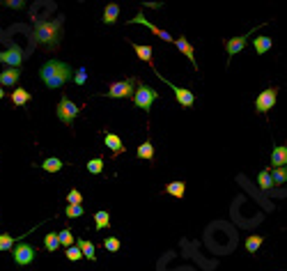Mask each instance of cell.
<instances>
[{
    "label": "cell",
    "instance_id": "cell-1",
    "mask_svg": "<svg viewBox=\"0 0 287 271\" xmlns=\"http://www.w3.org/2000/svg\"><path fill=\"white\" fill-rule=\"evenodd\" d=\"M39 78L44 81L46 87L58 90V87H62L67 81L74 78V69H71L67 62H62V60H49V62H44L42 69H39Z\"/></svg>",
    "mask_w": 287,
    "mask_h": 271
},
{
    "label": "cell",
    "instance_id": "cell-2",
    "mask_svg": "<svg viewBox=\"0 0 287 271\" xmlns=\"http://www.w3.org/2000/svg\"><path fill=\"white\" fill-rule=\"evenodd\" d=\"M62 17H55L53 21H35V44H42L49 51H55L62 39Z\"/></svg>",
    "mask_w": 287,
    "mask_h": 271
},
{
    "label": "cell",
    "instance_id": "cell-3",
    "mask_svg": "<svg viewBox=\"0 0 287 271\" xmlns=\"http://www.w3.org/2000/svg\"><path fill=\"white\" fill-rule=\"evenodd\" d=\"M133 103H135V108H140L145 110V113H150L154 106V101L159 99V92L157 90H152L150 85H145V83H135V90H133Z\"/></svg>",
    "mask_w": 287,
    "mask_h": 271
},
{
    "label": "cell",
    "instance_id": "cell-4",
    "mask_svg": "<svg viewBox=\"0 0 287 271\" xmlns=\"http://www.w3.org/2000/svg\"><path fill=\"white\" fill-rule=\"evenodd\" d=\"M133 90H135V78H124V81H115L110 83L108 92L103 97H110V99H126V97H133Z\"/></svg>",
    "mask_w": 287,
    "mask_h": 271
},
{
    "label": "cell",
    "instance_id": "cell-5",
    "mask_svg": "<svg viewBox=\"0 0 287 271\" xmlns=\"http://www.w3.org/2000/svg\"><path fill=\"white\" fill-rule=\"evenodd\" d=\"M58 119L60 122H62V124H71V122H74V119H76V115L81 113V108H78L76 103H71L69 99L67 97H62L58 101Z\"/></svg>",
    "mask_w": 287,
    "mask_h": 271
},
{
    "label": "cell",
    "instance_id": "cell-6",
    "mask_svg": "<svg viewBox=\"0 0 287 271\" xmlns=\"http://www.w3.org/2000/svg\"><path fill=\"white\" fill-rule=\"evenodd\" d=\"M35 255H37V248L30 246V244H17L14 246V250H12V257H14V262H17L19 266L33 264Z\"/></svg>",
    "mask_w": 287,
    "mask_h": 271
},
{
    "label": "cell",
    "instance_id": "cell-7",
    "mask_svg": "<svg viewBox=\"0 0 287 271\" xmlns=\"http://www.w3.org/2000/svg\"><path fill=\"white\" fill-rule=\"evenodd\" d=\"M276 99H278L276 87H266L264 92H260L257 99H255V110H257V113H266V110H271L276 106Z\"/></svg>",
    "mask_w": 287,
    "mask_h": 271
},
{
    "label": "cell",
    "instance_id": "cell-8",
    "mask_svg": "<svg viewBox=\"0 0 287 271\" xmlns=\"http://www.w3.org/2000/svg\"><path fill=\"white\" fill-rule=\"evenodd\" d=\"M154 74H157V71H154ZM159 76V74H157ZM161 78L163 83H166V85H170L173 87V92H175V97H177V101H179V106H184V108H191V106H193L195 103V97H193V92H191V90H186V87H179V85H175L173 81H168V78L166 76H159Z\"/></svg>",
    "mask_w": 287,
    "mask_h": 271
},
{
    "label": "cell",
    "instance_id": "cell-9",
    "mask_svg": "<svg viewBox=\"0 0 287 271\" xmlns=\"http://www.w3.org/2000/svg\"><path fill=\"white\" fill-rule=\"evenodd\" d=\"M0 62H5L10 69H19L23 65V51L19 49L17 44H10L7 51H0Z\"/></svg>",
    "mask_w": 287,
    "mask_h": 271
},
{
    "label": "cell",
    "instance_id": "cell-10",
    "mask_svg": "<svg viewBox=\"0 0 287 271\" xmlns=\"http://www.w3.org/2000/svg\"><path fill=\"white\" fill-rule=\"evenodd\" d=\"M250 35H253V33H248V35H239V37H232V39H225V51H228L230 58H232V55H237L239 51H241V49L246 46V44H248ZM230 58H228V62H230Z\"/></svg>",
    "mask_w": 287,
    "mask_h": 271
},
{
    "label": "cell",
    "instance_id": "cell-11",
    "mask_svg": "<svg viewBox=\"0 0 287 271\" xmlns=\"http://www.w3.org/2000/svg\"><path fill=\"white\" fill-rule=\"evenodd\" d=\"M129 23H142V26H147V28H150V30H152V33L157 35L159 39H163V42H173V37H170V35L166 33V30H161V28H157V26H154V23H150V21H147V19H145V14H142V12H138V14H135V19H131Z\"/></svg>",
    "mask_w": 287,
    "mask_h": 271
},
{
    "label": "cell",
    "instance_id": "cell-12",
    "mask_svg": "<svg viewBox=\"0 0 287 271\" xmlns=\"http://www.w3.org/2000/svg\"><path fill=\"white\" fill-rule=\"evenodd\" d=\"M271 166H273V168H285L287 166V147L285 145H273V152H271Z\"/></svg>",
    "mask_w": 287,
    "mask_h": 271
},
{
    "label": "cell",
    "instance_id": "cell-13",
    "mask_svg": "<svg viewBox=\"0 0 287 271\" xmlns=\"http://www.w3.org/2000/svg\"><path fill=\"white\" fill-rule=\"evenodd\" d=\"M175 46H177V49L182 51V53H184L186 58L191 60V65H193L195 69H198V62H195V51H193V46H191V44H189V39H186L184 35H182V37H177V39H175Z\"/></svg>",
    "mask_w": 287,
    "mask_h": 271
},
{
    "label": "cell",
    "instance_id": "cell-14",
    "mask_svg": "<svg viewBox=\"0 0 287 271\" xmlns=\"http://www.w3.org/2000/svg\"><path fill=\"white\" fill-rule=\"evenodd\" d=\"M103 143H106V147H108V150H113L115 154L126 152V147H124V143H122V138H119V136H115V133H106V136H103Z\"/></svg>",
    "mask_w": 287,
    "mask_h": 271
},
{
    "label": "cell",
    "instance_id": "cell-15",
    "mask_svg": "<svg viewBox=\"0 0 287 271\" xmlns=\"http://www.w3.org/2000/svg\"><path fill=\"white\" fill-rule=\"evenodd\" d=\"M19 78H21V71H19V69H10V67H7L5 71H0V87H3V85H17Z\"/></svg>",
    "mask_w": 287,
    "mask_h": 271
},
{
    "label": "cell",
    "instance_id": "cell-16",
    "mask_svg": "<svg viewBox=\"0 0 287 271\" xmlns=\"http://www.w3.org/2000/svg\"><path fill=\"white\" fill-rule=\"evenodd\" d=\"M117 17H119V5L117 3H108L106 10H103V23H106V26H113V23L117 21Z\"/></svg>",
    "mask_w": 287,
    "mask_h": 271
},
{
    "label": "cell",
    "instance_id": "cell-17",
    "mask_svg": "<svg viewBox=\"0 0 287 271\" xmlns=\"http://www.w3.org/2000/svg\"><path fill=\"white\" fill-rule=\"evenodd\" d=\"M131 46H133L135 55H138L142 62H150V65H152V53H154V51H152L150 44H131Z\"/></svg>",
    "mask_w": 287,
    "mask_h": 271
},
{
    "label": "cell",
    "instance_id": "cell-18",
    "mask_svg": "<svg viewBox=\"0 0 287 271\" xmlns=\"http://www.w3.org/2000/svg\"><path fill=\"white\" fill-rule=\"evenodd\" d=\"M76 246L81 248V253H83V257H85V260H90V262L97 260V250H94L92 241H85V239H81V241H76Z\"/></svg>",
    "mask_w": 287,
    "mask_h": 271
},
{
    "label": "cell",
    "instance_id": "cell-19",
    "mask_svg": "<svg viewBox=\"0 0 287 271\" xmlns=\"http://www.w3.org/2000/svg\"><path fill=\"white\" fill-rule=\"evenodd\" d=\"M166 193L182 200V198H184V193H186V184H184V182H170V184H166Z\"/></svg>",
    "mask_w": 287,
    "mask_h": 271
},
{
    "label": "cell",
    "instance_id": "cell-20",
    "mask_svg": "<svg viewBox=\"0 0 287 271\" xmlns=\"http://www.w3.org/2000/svg\"><path fill=\"white\" fill-rule=\"evenodd\" d=\"M253 44H255V51H257V55H264L266 51H269L271 46H273L271 37H266V35H260V37H255Z\"/></svg>",
    "mask_w": 287,
    "mask_h": 271
},
{
    "label": "cell",
    "instance_id": "cell-21",
    "mask_svg": "<svg viewBox=\"0 0 287 271\" xmlns=\"http://www.w3.org/2000/svg\"><path fill=\"white\" fill-rule=\"evenodd\" d=\"M135 157L138 159H145V161H152L154 159V145H152V141H145L138 150H135Z\"/></svg>",
    "mask_w": 287,
    "mask_h": 271
},
{
    "label": "cell",
    "instance_id": "cell-22",
    "mask_svg": "<svg viewBox=\"0 0 287 271\" xmlns=\"http://www.w3.org/2000/svg\"><path fill=\"white\" fill-rule=\"evenodd\" d=\"M30 99H33V94L28 92V90H23V87H17L14 94H12V103H14V106H26Z\"/></svg>",
    "mask_w": 287,
    "mask_h": 271
},
{
    "label": "cell",
    "instance_id": "cell-23",
    "mask_svg": "<svg viewBox=\"0 0 287 271\" xmlns=\"http://www.w3.org/2000/svg\"><path fill=\"white\" fill-rule=\"evenodd\" d=\"M42 168H44V170H46V173H58V170H62V168H65V163L60 161V159L51 157V159H44V163H42Z\"/></svg>",
    "mask_w": 287,
    "mask_h": 271
},
{
    "label": "cell",
    "instance_id": "cell-24",
    "mask_svg": "<svg viewBox=\"0 0 287 271\" xmlns=\"http://www.w3.org/2000/svg\"><path fill=\"white\" fill-rule=\"evenodd\" d=\"M58 241H60V246H65V248H69V246H74V234H71V230L69 228H62L58 232Z\"/></svg>",
    "mask_w": 287,
    "mask_h": 271
},
{
    "label": "cell",
    "instance_id": "cell-25",
    "mask_svg": "<svg viewBox=\"0 0 287 271\" xmlns=\"http://www.w3.org/2000/svg\"><path fill=\"white\" fill-rule=\"evenodd\" d=\"M110 225V214L108 212H97L94 214V228L97 230H106Z\"/></svg>",
    "mask_w": 287,
    "mask_h": 271
},
{
    "label": "cell",
    "instance_id": "cell-26",
    "mask_svg": "<svg viewBox=\"0 0 287 271\" xmlns=\"http://www.w3.org/2000/svg\"><path fill=\"white\" fill-rule=\"evenodd\" d=\"M262 241H264V237H260V234H250V237H246V253H255V250L262 246Z\"/></svg>",
    "mask_w": 287,
    "mask_h": 271
},
{
    "label": "cell",
    "instance_id": "cell-27",
    "mask_svg": "<svg viewBox=\"0 0 287 271\" xmlns=\"http://www.w3.org/2000/svg\"><path fill=\"white\" fill-rule=\"evenodd\" d=\"M44 248L49 250V253H53V250H58V248H60L58 232H49L46 237H44Z\"/></svg>",
    "mask_w": 287,
    "mask_h": 271
},
{
    "label": "cell",
    "instance_id": "cell-28",
    "mask_svg": "<svg viewBox=\"0 0 287 271\" xmlns=\"http://www.w3.org/2000/svg\"><path fill=\"white\" fill-rule=\"evenodd\" d=\"M269 175H271V179H273V186H282L287 182V170L285 168H273Z\"/></svg>",
    "mask_w": 287,
    "mask_h": 271
},
{
    "label": "cell",
    "instance_id": "cell-29",
    "mask_svg": "<svg viewBox=\"0 0 287 271\" xmlns=\"http://www.w3.org/2000/svg\"><path fill=\"white\" fill-rule=\"evenodd\" d=\"M14 241H21V239H17V237H12V234H0V253L3 250H10V248H14Z\"/></svg>",
    "mask_w": 287,
    "mask_h": 271
},
{
    "label": "cell",
    "instance_id": "cell-30",
    "mask_svg": "<svg viewBox=\"0 0 287 271\" xmlns=\"http://www.w3.org/2000/svg\"><path fill=\"white\" fill-rule=\"evenodd\" d=\"M257 184L262 186L264 191H269L271 186H273V179H271V175H269V170H262L260 175H257Z\"/></svg>",
    "mask_w": 287,
    "mask_h": 271
},
{
    "label": "cell",
    "instance_id": "cell-31",
    "mask_svg": "<svg viewBox=\"0 0 287 271\" xmlns=\"http://www.w3.org/2000/svg\"><path fill=\"white\" fill-rule=\"evenodd\" d=\"M65 214H67V218H78L85 214V209H83V205H67Z\"/></svg>",
    "mask_w": 287,
    "mask_h": 271
},
{
    "label": "cell",
    "instance_id": "cell-32",
    "mask_svg": "<svg viewBox=\"0 0 287 271\" xmlns=\"http://www.w3.org/2000/svg\"><path fill=\"white\" fill-rule=\"evenodd\" d=\"M87 170L92 175H99L103 170V159H90V161H87Z\"/></svg>",
    "mask_w": 287,
    "mask_h": 271
},
{
    "label": "cell",
    "instance_id": "cell-33",
    "mask_svg": "<svg viewBox=\"0 0 287 271\" xmlns=\"http://www.w3.org/2000/svg\"><path fill=\"white\" fill-rule=\"evenodd\" d=\"M103 246H106V250H110V253H117L122 244H119L117 237H108V239H103Z\"/></svg>",
    "mask_w": 287,
    "mask_h": 271
},
{
    "label": "cell",
    "instance_id": "cell-34",
    "mask_svg": "<svg viewBox=\"0 0 287 271\" xmlns=\"http://www.w3.org/2000/svg\"><path fill=\"white\" fill-rule=\"evenodd\" d=\"M67 202H69V205H83V195H81V191L71 189L69 193H67Z\"/></svg>",
    "mask_w": 287,
    "mask_h": 271
},
{
    "label": "cell",
    "instance_id": "cell-35",
    "mask_svg": "<svg viewBox=\"0 0 287 271\" xmlns=\"http://www.w3.org/2000/svg\"><path fill=\"white\" fill-rule=\"evenodd\" d=\"M67 260H71V262H78V260H83V253H81V248H78V246H69V248H67Z\"/></svg>",
    "mask_w": 287,
    "mask_h": 271
},
{
    "label": "cell",
    "instance_id": "cell-36",
    "mask_svg": "<svg viewBox=\"0 0 287 271\" xmlns=\"http://www.w3.org/2000/svg\"><path fill=\"white\" fill-rule=\"evenodd\" d=\"M85 81H87V74L83 67L78 71H74V83H76V85H85Z\"/></svg>",
    "mask_w": 287,
    "mask_h": 271
},
{
    "label": "cell",
    "instance_id": "cell-37",
    "mask_svg": "<svg viewBox=\"0 0 287 271\" xmlns=\"http://www.w3.org/2000/svg\"><path fill=\"white\" fill-rule=\"evenodd\" d=\"M5 7H12V10H23V7H26V3H21V0H7Z\"/></svg>",
    "mask_w": 287,
    "mask_h": 271
},
{
    "label": "cell",
    "instance_id": "cell-38",
    "mask_svg": "<svg viewBox=\"0 0 287 271\" xmlns=\"http://www.w3.org/2000/svg\"><path fill=\"white\" fill-rule=\"evenodd\" d=\"M3 97H5V90H3V87H0V99H3Z\"/></svg>",
    "mask_w": 287,
    "mask_h": 271
}]
</instances>
